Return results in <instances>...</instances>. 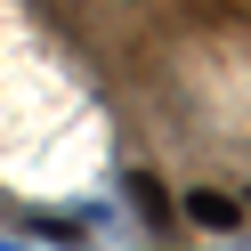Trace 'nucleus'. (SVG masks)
Here are the masks:
<instances>
[{
	"label": "nucleus",
	"instance_id": "f257e3e1",
	"mask_svg": "<svg viewBox=\"0 0 251 251\" xmlns=\"http://www.w3.org/2000/svg\"><path fill=\"white\" fill-rule=\"evenodd\" d=\"M186 211H195V219H202V227H211V235H227V227H243V211H235L227 195H211V186H202V195L186 202Z\"/></svg>",
	"mask_w": 251,
	"mask_h": 251
}]
</instances>
